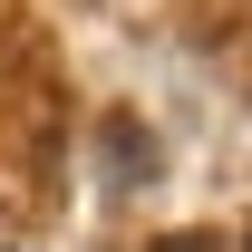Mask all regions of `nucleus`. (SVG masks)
I'll use <instances>...</instances> for the list:
<instances>
[{
    "label": "nucleus",
    "mask_w": 252,
    "mask_h": 252,
    "mask_svg": "<svg viewBox=\"0 0 252 252\" xmlns=\"http://www.w3.org/2000/svg\"><path fill=\"white\" fill-rule=\"evenodd\" d=\"M156 252H214V243H204V233H165Z\"/></svg>",
    "instance_id": "nucleus-1"
},
{
    "label": "nucleus",
    "mask_w": 252,
    "mask_h": 252,
    "mask_svg": "<svg viewBox=\"0 0 252 252\" xmlns=\"http://www.w3.org/2000/svg\"><path fill=\"white\" fill-rule=\"evenodd\" d=\"M243 252H252V243H243Z\"/></svg>",
    "instance_id": "nucleus-2"
}]
</instances>
